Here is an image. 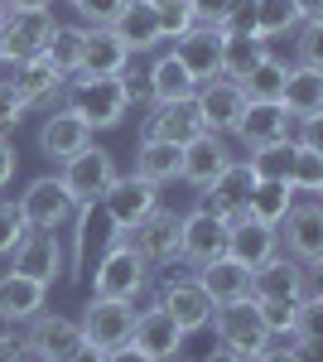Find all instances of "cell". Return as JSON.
<instances>
[{"label":"cell","instance_id":"1","mask_svg":"<svg viewBox=\"0 0 323 362\" xmlns=\"http://www.w3.org/2000/svg\"><path fill=\"white\" fill-rule=\"evenodd\" d=\"M63 107L73 116H82L92 131H116L126 121V92H121V78H87V73H73L63 83Z\"/></svg>","mask_w":323,"mask_h":362},{"label":"cell","instance_id":"2","mask_svg":"<svg viewBox=\"0 0 323 362\" xmlns=\"http://www.w3.org/2000/svg\"><path fill=\"white\" fill-rule=\"evenodd\" d=\"M299 295H323L319 290V266H299L295 256L275 251L251 271V300H299Z\"/></svg>","mask_w":323,"mask_h":362},{"label":"cell","instance_id":"3","mask_svg":"<svg viewBox=\"0 0 323 362\" xmlns=\"http://www.w3.org/2000/svg\"><path fill=\"white\" fill-rule=\"evenodd\" d=\"M145 285H150V266L140 261V251L126 237H111L102 266L92 271V295L97 300H135Z\"/></svg>","mask_w":323,"mask_h":362},{"label":"cell","instance_id":"4","mask_svg":"<svg viewBox=\"0 0 323 362\" xmlns=\"http://www.w3.org/2000/svg\"><path fill=\"white\" fill-rule=\"evenodd\" d=\"M111 179H116V160L102 145H87V150L68 155L58 165V184H63V194L73 198V208H92L111 189Z\"/></svg>","mask_w":323,"mask_h":362},{"label":"cell","instance_id":"5","mask_svg":"<svg viewBox=\"0 0 323 362\" xmlns=\"http://www.w3.org/2000/svg\"><path fill=\"white\" fill-rule=\"evenodd\" d=\"M213 334L222 348H232L237 358L256 362L261 353H266L275 338L266 334V324H261V309H256V300H237V305H217L213 309Z\"/></svg>","mask_w":323,"mask_h":362},{"label":"cell","instance_id":"6","mask_svg":"<svg viewBox=\"0 0 323 362\" xmlns=\"http://www.w3.org/2000/svg\"><path fill=\"white\" fill-rule=\"evenodd\" d=\"M102 208H107V223H111V237H126L140 218H150L155 208H160V184H150V179H140V174H116L111 179V189L97 198Z\"/></svg>","mask_w":323,"mask_h":362},{"label":"cell","instance_id":"7","mask_svg":"<svg viewBox=\"0 0 323 362\" xmlns=\"http://www.w3.org/2000/svg\"><path fill=\"white\" fill-rule=\"evenodd\" d=\"M179 232H184V213L155 208L150 218H140V223L126 232V242L140 251V261H145L150 271H169V266L179 261Z\"/></svg>","mask_w":323,"mask_h":362},{"label":"cell","instance_id":"8","mask_svg":"<svg viewBox=\"0 0 323 362\" xmlns=\"http://www.w3.org/2000/svg\"><path fill=\"white\" fill-rule=\"evenodd\" d=\"M54 25L58 20L49 5H39V10H5V20H0V58H10V63L39 58Z\"/></svg>","mask_w":323,"mask_h":362},{"label":"cell","instance_id":"9","mask_svg":"<svg viewBox=\"0 0 323 362\" xmlns=\"http://www.w3.org/2000/svg\"><path fill=\"white\" fill-rule=\"evenodd\" d=\"M15 208H20V218H25L29 232H58V227L68 223L78 208H73V198L63 194V184H58V174H44V179H29L25 194L15 198Z\"/></svg>","mask_w":323,"mask_h":362},{"label":"cell","instance_id":"10","mask_svg":"<svg viewBox=\"0 0 323 362\" xmlns=\"http://www.w3.org/2000/svg\"><path fill=\"white\" fill-rule=\"evenodd\" d=\"M275 232H280L285 256H295L299 266H323V208H319V198L295 203V208L280 218Z\"/></svg>","mask_w":323,"mask_h":362},{"label":"cell","instance_id":"11","mask_svg":"<svg viewBox=\"0 0 323 362\" xmlns=\"http://www.w3.org/2000/svg\"><path fill=\"white\" fill-rule=\"evenodd\" d=\"M155 305L179 324V334L189 338V334H198V329H208V319H213V300H208V290L198 285V276H174V280H164L160 285V300Z\"/></svg>","mask_w":323,"mask_h":362},{"label":"cell","instance_id":"12","mask_svg":"<svg viewBox=\"0 0 323 362\" xmlns=\"http://www.w3.org/2000/svg\"><path fill=\"white\" fill-rule=\"evenodd\" d=\"M82 338L92 343V348H126L131 343V329H135V309L131 300H87L82 305V319H78Z\"/></svg>","mask_w":323,"mask_h":362},{"label":"cell","instance_id":"13","mask_svg":"<svg viewBox=\"0 0 323 362\" xmlns=\"http://www.w3.org/2000/svg\"><path fill=\"white\" fill-rule=\"evenodd\" d=\"M193 112H198V121H203V131L232 136V126H237L242 112H246L242 83H232V78H208V83H198V92H193Z\"/></svg>","mask_w":323,"mask_h":362},{"label":"cell","instance_id":"14","mask_svg":"<svg viewBox=\"0 0 323 362\" xmlns=\"http://www.w3.org/2000/svg\"><path fill=\"white\" fill-rule=\"evenodd\" d=\"M227 218H217L208 208H193L184 213V232H179V261L198 271V266H208L217 256H227Z\"/></svg>","mask_w":323,"mask_h":362},{"label":"cell","instance_id":"15","mask_svg":"<svg viewBox=\"0 0 323 362\" xmlns=\"http://www.w3.org/2000/svg\"><path fill=\"white\" fill-rule=\"evenodd\" d=\"M20 343L29 348L34 362H68V353L82 348V329H78V319H68V314L39 309V314L29 319V329H25Z\"/></svg>","mask_w":323,"mask_h":362},{"label":"cell","instance_id":"16","mask_svg":"<svg viewBox=\"0 0 323 362\" xmlns=\"http://www.w3.org/2000/svg\"><path fill=\"white\" fill-rule=\"evenodd\" d=\"M251 189H256L251 165H246V160H232L213 184L198 189V208H208V213H217V218L237 223V218H246V198H251Z\"/></svg>","mask_w":323,"mask_h":362},{"label":"cell","instance_id":"17","mask_svg":"<svg viewBox=\"0 0 323 362\" xmlns=\"http://www.w3.org/2000/svg\"><path fill=\"white\" fill-rule=\"evenodd\" d=\"M169 54L189 68L193 83L222 78V29H213V25H189L184 34H174V39H169Z\"/></svg>","mask_w":323,"mask_h":362},{"label":"cell","instance_id":"18","mask_svg":"<svg viewBox=\"0 0 323 362\" xmlns=\"http://www.w3.org/2000/svg\"><path fill=\"white\" fill-rule=\"evenodd\" d=\"M10 271L39 280V285H54V280L68 271V256H63L58 232H25L20 247L10 251Z\"/></svg>","mask_w":323,"mask_h":362},{"label":"cell","instance_id":"19","mask_svg":"<svg viewBox=\"0 0 323 362\" xmlns=\"http://www.w3.org/2000/svg\"><path fill=\"white\" fill-rule=\"evenodd\" d=\"M232 160H237V155L227 150V140H222V136L198 131V136L184 145V155H179V179H184L189 189H203V184H213Z\"/></svg>","mask_w":323,"mask_h":362},{"label":"cell","instance_id":"20","mask_svg":"<svg viewBox=\"0 0 323 362\" xmlns=\"http://www.w3.org/2000/svg\"><path fill=\"white\" fill-rule=\"evenodd\" d=\"M63 73H58L49 58H25L20 68H15V92H20V102H25L29 112H54L63 107Z\"/></svg>","mask_w":323,"mask_h":362},{"label":"cell","instance_id":"21","mask_svg":"<svg viewBox=\"0 0 323 362\" xmlns=\"http://www.w3.org/2000/svg\"><path fill=\"white\" fill-rule=\"evenodd\" d=\"M131 348H140L145 358H155V362H174L179 348H184V334H179V324L160 305H150V309H135Z\"/></svg>","mask_w":323,"mask_h":362},{"label":"cell","instance_id":"22","mask_svg":"<svg viewBox=\"0 0 323 362\" xmlns=\"http://www.w3.org/2000/svg\"><path fill=\"white\" fill-rule=\"evenodd\" d=\"M290 126H295V116L280 102H246V112L232 126V136L242 140L246 150H261V145H275V140H290Z\"/></svg>","mask_w":323,"mask_h":362},{"label":"cell","instance_id":"23","mask_svg":"<svg viewBox=\"0 0 323 362\" xmlns=\"http://www.w3.org/2000/svg\"><path fill=\"white\" fill-rule=\"evenodd\" d=\"M111 34L131 49V54H155L164 44V29H160V15L150 10V0H126L121 10H116V20H111Z\"/></svg>","mask_w":323,"mask_h":362},{"label":"cell","instance_id":"24","mask_svg":"<svg viewBox=\"0 0 323 362\" xmlns=\"http://www.w3.org/2000/svg\"><path fill=\"white\" fill-rule=\"evenodd\" d=\"M87 145H92V126H87L82 116H73L68 107H54V112L44 116V126H39V150H44L54 165H63L68 155H78Z\"/></svg>","mask_w":323,"mask_h":362},{"label":"cell","instance_id":"25","mask_svg":"<svg viewBox=\"0 0 323 362\" xmlns=\"http://www.w3.org/2000/svg\"><path fill=\"white\" fill-rule=\"evenodd\" d=\"M203 131V121L193 112V102H150V116L140 126V140H169V145H189Z\"/></svg>","mask_w":323,"mask_h":362},{"label":"cell","instance_id":"26","mask_svg":"<svg viewBox=\"0 0 323 362\" xmlns=\"http://www.w3.org/2000/svg\"><path fill=\"white\" fill-rule=\"evenodd\" d=\"M126 63H131V49H126L107 25H87V34H82V63H78V73H87V78H116Z\"/></svg>","mask_w":323,"mask_h":362},{"label":"cell","instance_id":"27","mask_svg":"<svg viewBox=\"0 0 323 362\" xmlns=\"http://www.w3.org/2000/svg\"><path fill=\"white\" fill-rule=\"evenodd\" d=\"M193 276H198V285L208 290L213 305L251 300V271H246L242 261H232V256H217V261H208V266H198Z\"/></svg>","mask_w":323,"mask_h":362},{"label":"cell","instance_id":"28","mask_svg":"<svg viewBox=\"0 0 323 362\" xmlns=\"http://www.w3.org/2000/svg\"><path fill=\"white\" fill-rule=\"evenodd\" d=\"M49 300V285L20 276V271H5L0 276V324H29Z\"/></svg>","mask_w":323,"mask_h":362},{"label":"cell","instance_id":"29","mask_svg":"<svg viewBox=\"0 0 323 362\" xmlns=\"http://www.w3.org/2000/svg\"><path fill=\"white\" fill-rule=\"evenodd\" d=\"M280 251V232L266 223H251V218H237V223L227 227V256L232 261H242L246 271H256L266 256Z\"/></svg>","mask_w":323,"mask_h":362},{"label":"cell","instance_id":"30","mask_svg":"<svg viewBox=\"0 0 323 362\" xmlns=\"http://www.w3.org/2000/svg\"><path fill=\"white\" fill-rule=\"evenodd\" d=\"M280 107H285L290 116H323V73L319 68L290 63L285 87H280Z\"/></svg>","mask_w":323,"mask_h":362},{"label":"cell","instance_id":"31","mask_svg":"<svg viewBox=\"0 0 323 362\" xmlns=\"http://www.w3.org/2000/svg\"><path fill=\"white\" fill-rule=\"evenodd\" d=\"M145 73H150V97H155V102H193V92H198V83L189 78V68L174 54H160Z\"/></svg>","mask_w":323,"mask_h":362},{"label":"cell","instance_id":"32","mask_svg":"<svg viewBox=\"0 0 323 362\" xmlns=\"http://www.w3.org/2000/svg\"><path fill=\"white\" fill-rule=\"evenodd\" d=\"M295 208V189L285 179H256V189L246 198V218L251 223H266V227H280V218Z\"/></svg>","mask_w":323,"mask_h":362},{"label":"cell","instance_id":"33","mask_svg":"<svg viewBox=\"0 0 323 362\" xmlns=\"http://www.w3.org/2000/svg\"><path fill=\"white\" fill-rule=\"evenodd\" d=\"M179 155H184V145H169V140H140V150H135V174L164 189V184L179 179Z\"/></svg>","mask_w":323,"mask_h":362},{"label":"cell","instance_id":"34","mask_svg":"<svg viewBox=\"0 0 323 362\" xmlns=\"http://www.w3.org/2000/svg\"><path fill=\"white\" fill-rule=\"evenodd\" d=\"M266 54H270V39H256V34H222V78L242 83Z\"/></svg>","mask_w":323,"mask_h":362},{"label":"cell","instance_id":"35","mask_svg":"<svg viewBox=\"0 0 323 362\" xmlns=\"http://www.w3.org/2000/svg\"><path fill=\"white\" fill-rule=\"evenodd\" d=\"M285 73H290V63H285V58H275V54H266V58H261V63H256V68L242 78L246 102H280Z\"/></svg>","mask_w":323,"mask_h":362},{"label":"cell","instance_id":"36","mask_svg":"<svg viewBox=\"0 0 323 362\" xmlns=\"http://www.w3.org/2000/svg\"><path fill=\"white\" fill-rule=\"evenodd\" d=\"M82 34H87V25H54V34H49V44H44V58L54 63L63 78H73L82 63Z\"/></svg>","mask_w":323,"mask_h":362},{"label":"cell","instance_id":"37","mask_svg":"<svg viewBox=\"0 0 323 362\" xmlns=\"http://www.w3.org/2000/svg\"><path fill=\"white\" fill-rule=\"evenodd\" d=\"M290 29H299L295 0H256V39H285Z\"/></svg>","mask_w":323,"mask_h":362},{"label":"cell","instance_id":"38","mask_svg":"<svg viewBox=\"0 0 323 362\" xmlns=\"http://www.w3.org/2000/svg\"><path fill=\"white\" fill-rule=\"evenodd\" d=\"M290 160H295V140H275L246 155V165L256 179H290Z\"/></svg>","mask_w":323,"mask_h":362},{"label":"cell","instance_id":"39","mask_svg":"<svg viewBox=\"0 0 323 362\" xmlns=\"http://www.w3.org/2000/svg\"><path fill=\"white\" fill-rule=\"evenodd\" d=\"M295 194H323V150H299L295 145V160H290V179H285Z\"/></svg>","mask_w":323,"mask_h":362},{"label":"cell","instance_id":"40","mask_svg":"<svg viewBox=\"0 0 323 362\" xmlns=\"http://www.w3.org/2000/svg\"><path fill=\"white\" fill-rule=\"evenodd\" d=\"M261 309V324H266L270 338H290L295 334V314H299V300H266Z\"/></svg>","mask_w":323,"mask_h":362},{"label":"cell","instance_id":"41","mask_svg":"<svg viewBox=\"0 0 323 362\" xmlns=\"http://www.w3.org/2000/svg\"><path fill=\"white\" fill-rule=\"evenodd\" d=\"M299 68H319L323 73V20H299Z\"/></svg>","mask_w":323,"mask_h":362},{"label":"cell","instance_id":"42","mask_svg":"<svg viewBox=\"0 0 323 362\" xmlns=\"http://www.w3.org/2000/svg\"><path fill=\"white\" fill-rule=\"evenodd\" d=\"M150 10L160 15L164 39H174V34H184V29L193 25V5L189 0H150Z\"/></svg>","mask_w":323,"mask_h":362},{"label":"cell","instance_id":"43","mask_svg":"<svg viewBox=\"0 0 323 362\" xmlns=\"http://www.w3.org/2000/svg\"><path fill=\"white\" fill-rule=\"evenodd\" d=\"M29 227L20 218V208L10 203V198H0V256H10V251L20 247V237H25Z\"/></svg>","mask_w":323,"mask_h":362},{"label":"cell","instance_id":"44","mask_svg":"<svg viewBox=\"0 0 323 362\" xmlns=\"http://www.w3.org/2000/svg\"><path fill=\"white\" fill-rule=\"evenodd\" d=\"M116 78H121V92H126V107H150V102H155V97H150V73H145V68H131V63H126Z\"/></svg>","mask_w":323,"mask_h":362},{"label":"cell","instance_id":"45","mask_svg":"<svg viewBox=\"0 0 323 362\" xmlns=\"http://www.w3.org/2000/svg\"><path fill=\"white\" fill-rule=\"evenodd\" d=\"M25 102H20V92H15V83H0V136L5 131H15L20 121H25Z\"/></svg>","mask_w":323,"mask_h":362},{"label":"cell","instance_id":"46","mask_svg":"<svg viewBox=\"0 0 323 362\" xmlns=\"http://www.w3.org/2000/svg\"><path fill=\"white\" fill-rule=\"evenodd\" d=\"M290 140H295L299 150H323V116H295Z\"/></svg>","mask_w":323,"mask_h":362},{"label":"cell","instance_id":"47","mask_svg":"<svg viewBox=\"0 0 323 362\" xmlns=\"http://www.w3.org/2000/svg\"><path fill=\"white\" fill-rule=\"evenodd\" d=\"M82 15V25H111L116 20V10L126 5V0H73Z\"/></svg>","mask_w":323,"mask_h":362},{"label":"cell","instance_id":"48","mask_svg":"<svg viewBox=\"0 0 323 362\" xmlns=\"http://www.w3.org/2000/svg\"><path fill=\"white\" fill-rule=\"evenodd\" d=\"M189 5H193V25L222 29V20L232 15V5H237V0H189Z\"/></svg>","mask_w":323,"mask_h":362},{"label":"cell","instance_id":"49","mask_svg":"<svg viewBox=\"0 0 323 362\" xmlns=\"http://www.w3.org/2000/svg\"><path fill=\"white\" fill-rule=\"evenodd\" d=\"M222 34H256V0H237L232 15L222 20Z\"/></svg>","mask_w":323,"mask_h":362},{"label":"cell","instance_id":"50","mask_svg":"<svg viewBox=\"0 0 323 362\" xmlns=\"http://www.w3.org/2000/svg\"><path fill=\"white\" fill-rule=\"evenodd\" d=\"M15 169H20V155H15V145L0 136V194L15 184Z\"/></svg>","mask_w":323,"mask_h":362},{"label":"cell","instance_id":"51","mask_svg":"<svg viewBox=\"0 0 323 362\" xmlns=\"http://www.w3.org/2000/svg\"><path fill=\"white\" fill-rule=\"evenodd\" d=\"M0 362H34V358H29V348L15 334H0Z\"/></svg>","mask_w":323,"mask_h":362},{"label":"cell","instance_id":"52","mask_svg":"<svg viewBox=\"0 0 323 362\" xmlns=\"http://www.w3.org/2000/svg\"><path fill=\"white\" fill-rule=\"evenodd\" d=\"M68 362H107V348H92V343L82 338V348H73V353H68Z\"/></svg>","mask_w":323,"mask_h":362},{"label":"cell","instance_id":"53","mask_svg":"<svg viewBox=\"0 0 323 362\" xmlns=\"http://www.w3.org/2000/svg\"><path fill=\"white\" fill-rule=\"evenodd\" d=\"M256 362H309L304 353H295V348H266Z\"/></svg>","mask_w":323,"mask_h":362},{"label":"cell","instance_id":"54","mask_svg":"<svg viewBox=\"0 0 323 362\" xmlns=\"http://www.w3.org/2000/svg\"><path fill=\"white\" fill-rule=\"evenodd\" d=\"M107 362H155V358H145L140 348H131V343H126V348H111Z\"/></svg>","mask_w":323,"mask_h":362},{"label":"cell","instance_id":"55","mask_svg":"<svg viewBox=\"0 0 323 362\" xmlns=\"http://www.w3.org/2000/svg\"><path fill=\"white\" fill-rule=\"evenodd\" d=\"M299 20H323V0H295Z\"/></svg>","mask_w":323,"mask_h":362},{"label":"cell","instance_id":"56","mask_svg":"<svg viewBox=\"0 0 323 362\" xmlns=\"http://www.w3.org/2000/svg\"><path fill=\"white\" fill-rule=\"evenodd\" d=\"M203 362H246V358H237V353H232V348H222V343H217L213 353H208V358Z\"/></svg>","mask_w":323,"mask_h":362},{"label":"cell","instance_id":"57","mask_svg":"<svg viewBox=\"0 0 323 362\" xmlns=\"http://www.w3.org/2000/svg\"><path fill=\"white\" fill-rule=\"evenodd\" d=\"M39 5H54V0H5V10H39Z\"/></svg>","mask_w":323,"mask_h":362},{"label":"cell","instance_id":"58","mask_svg":"<svg viewBox=\"0 0 323 362\" xmlns=\"http://www.w3.org/2000/svg\"><path fill=\"white\" fill-rule=\"evenodd\" d=\"M0 20H5V0H0Z\"/></svg>","mask_w":323,"mask_h":362}]
</instances>
